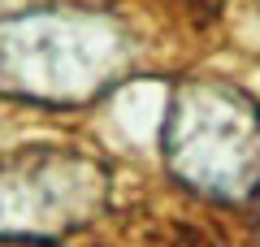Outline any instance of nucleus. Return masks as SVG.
Listing matches in <instances>:
<instances>
[{
    "label": "nucleus",
    "mask_w": 260,
    "mask_h": 247,
    "mask_svg": "<svg viewBox=\"0 0 260 247\" xmlns=\"http://www.w3.org/2000/svg\"><path fill=\"white\" fill-rule=\"evenodd\" d=\"M165 161L182 182L217 200H247L260 187V109L221 82L178 87L165 117Z\"/></svg>",
    "instance_id": "f257e3e1"
},
{
    "label": "nucleus",
    "mask_w": 260,
    "mask_h": 247,
    "mask_svg": "<svg viewBox=\"0 0 260 247\" xmlns=\"http://www.w3.org/2000/svg\"><path fill=\"white\" fill-rule=\"evenodd\" d=\"M100 204V169L83 161H22L0 169V234H56Z\"/></svg>",
    "instance_id": "f03ea898"
}]
</instances>
